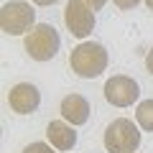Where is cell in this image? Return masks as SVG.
I'll return each mask as SVG.
<instances>
[{
	"label": "cell",
	"instance_id": "obj_5",
	"mask_svg": "<svg viewBox=\"0 0 153 153\" xmlns=\"http://www.w3.org/2000/svg\"><path fill=\"white\" fill-rule=\"evenodd\" d=\"M102 92H105V100H107L110 105H115V107H130V105H135L138 97H140L138 82L133 76H128V74L110 76L107 82H105Z\"/></svg>",
	"mask_w": 153,
	"mask_h": 153
},
{
	"label": "cell",
	"instance_id": "obj_4",
	"mask_svg": "<svg viewBox=\"0 0 153 153\" xmlns=\"http://www.w3.org/2000/svg\"><path fill=\"white\" fill-rule=\"evenodd\" d=\"M0 26L8 36H23V33H31L36 26V10H33L31 3H23V0H10L3 5L0 10Z\"/></svg>",
	"mask_w": 153,
	"mask_h": 153
},
{
	"label": "cell",
	"instance_id": "obj_16",
	"mask_svg": "<svg viewBox=\"0 0 153 153\" xmlns=\"http://www.w3.org/2000/svg\"><path fill=\"white\" fill-rule=\"evenodd\" d=\"M146 5H148V10H153V0H146Z\"/></svg>",
	"mask_w": 153,
	"mask_h": 153
},
{
	"label": "cell",
	"instance_id": "obj_7",
	"mask_svg": "<svg viewBox=\"0 0 153 153\" xmlns=\"http://www.w3.org/2000/svg\"><path fill=\"white\" fill-rule=\"evenodd\" d=\"M8 105H10L13 112L18 115H31L38 110V105H41V92H38L36 84L31 82H18L16 87H10V92H8Z\"/></svg>",
	"mask_w": 153,
	"mask_h": 153
},
{
	"label": "cell",
	"instance_id": "obj_14",
	"mask_svg": "<svg viewBox=\"0 0 153 153\" xmlns=\"http://www.w3.org/2000/svg\"><path fill=\"white\" fill-rule=\"evenodd\" d=\"M146 66H148V71L153 74V49L148 51V56H146Z\"/></svg>",
	"mask_w": 153,
	"mask_h": 153
},
{
	"label": "cell",
	"instance_id": "obj_12",
	"mask_svg": "<svg viewBox=\"0 0 153 153\" xmlns=\"http://www.w3.org/2000/svg\"><path fill=\"white\" fill-rule=\"evenodd\" d=\"M138 3H140V0H115V5L120 8V10H133Z\"/></svg>",
	"mask_w": 153,
	"mask_h": 153
},
{
	"label": "cell",
	"instance_id": "obj_3",
	"mask_svg": "<svg viewBox=\"0 0 153 153\" xmlns=\"http://www.w3.org/2000/svg\"><path fill=\"white\" fill-rule=\"evenodd\" d=\"M61 38L59 31L49 23H36L31 33H26V51L33 61H51L59 54Z\"/></svg>",
	"mask_w": 153,
	"mask_h": 153
},
{
	"label": "cell",
	"instance_id": "obj_1",
	"mask_svg": "<svg viewBox=\"0 0 153 153\" xmlns=\"http://www.w3.org/2000/svg\"><path fill=\"white\" fill-rule=\"evenodd\" d=\"M69 64L74 69L76 76L82 79H94L100 76L110 64V54L102 44L97 41H82L79 46L71 49V56H69Z\"/></svg>",
	"mask_w": 153,
	"mask_h": 153
},
{
	"label": "cell",
	"instance_id": "obj_11",
	"mask_svg": "<svg viewBox=\"0 0 153 153\" xmlns=\"http://www.w3.org/2000/svg\"><path fill=\"white\" fill-rule=\"evenodd\" d=\"M23 153H56V148L51 143H44V140H36V143H28L23 148Z\"/></svg>",
	"mask_w": 153,
	"mask_h": 153
},
{
	"label": "cell",
	"instance_id": "obj_8",
	"mask_svg": "<svg viewBox=\"0 0 153 153\" xmlns=\"http://www.w3.org/2000/svg\"><path fill=\"white\" fill-rule=\"evenodd\" d=\"M61 120L69 125H84L89 120V102L84 94H66L61 100Z\"/></svg>",
	"mask_w": 153,
	"mask_h": 153
},
{
	"label": "cell",
	"instance_id": "obj_15",
	"mask_svg": "<svg viewBox=\"0 0 153 153\" xmlns=\"http://www.w3.org/2000/svg\"><path fill=\"white\" fill-rule=\"evenodd\" d=\"M36 5H54V3H59V0H33Z\"/></svg>",
	"mask_w": 153,
	"mask_h": 153
},
{
	"label": "cell",
	"instance_id": "obj_2",
	"mask_svg": "<svg viewBox=\"0 0 153 153\" xmlns=\"http://www.w3.org/2000/svg\"><path fill=\"white\" fill-rule=\"evenodd\" d=\"M140 146V125L128 117H117L105 128V148L107 153H135Z\"/></svg>",
	"mask_w": 153,
	"mask_h": 153
},
{
	"label": "cell",
	"instance_id": "obj_10",
	"mask_svg": "<svg viewBox=\"0 0 153 153\" xmlns=\"http://www.w3.org/2000/svg\"><path fill=\"white\" fill-rule=\"evenodd\" d=\"M135 123L143 128V130L153 133V100H143L135 107Z\"/></svg>",
	"mask_w": 153,
	"mask_h": 153
},
{
	"label": "cell",
	"instance_id": "obj_13",
	"mask_svg": "<svg viewBox=\"0 0 153 153\" xmlns=\"http://www.w3.org/2000/svg\"><path fill=\"white\" fill-rule=\"evenodd\" d=\"M84 3H87V5L92 8V10H102V8H105V3H107V0H84Z\"/></svg>",
	"mask_w": 153,
	"mask_h": 153
},
{
	"label": "cell",
	"instance_id": "obj_6",
	"mask_svg": "<svg viewBox=\"0 0 153 153\" xmlns=\"http://www.w3.org/2000/svg\"><path fill=\"white\" fill-rule=\"evenodd\" d=\"M64 23L69 28L71 36L76 38H87L94 31V10L84 3V0H66V10H64Z\"/></svg>",
	"mask_w": 153,
	"mask_h": 153
},
{
	"label": "cell",
	"instance_id": "obj_9",
	"mask_svg": "<svg viewBox=\"0 0 153 153\" xmlns=\"http://www.w3.org/2000/svg\"><path fill=\"white\" fill-rule=\"evenodd\" d=\"M46 138L56 151H71L76 146V130L66 120H51L46 128Z\"/></svg>",
	"mask_w": 153,
	"mask_h": 153
}]
</instances>
